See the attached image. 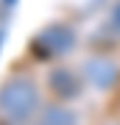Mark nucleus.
Masks as SVG:
<instances>
[{
	"mask_svg": "<svg viewBox=\"0 0 120 125\" xmlns=\"http://www.w3.org/2000/svg\"><path fill=\"white\" fill-rule=\"evenodd\" d=\"M42 111V92L34 78L11 75L0 83V117L6 122L25 125Z\"/></svg>",
	"mask_w": 120,
	"mask_h": 125,
	"instance_id": "nucleus-1",
	"label": "nucleus"
},
{
	"mask_svg": "<svg viewBox=\"0 0 120 125\" xmlns=\"http://www.w3.org/2000/svg\"><path fill=\"white\" fill-rule=\"evenodd\" d=\"M81 72H84V81H87L89 86H95V89H109V86L117 81L115 61H109V58H103V56L87 58L84 67H81Z\"/></svg>",
	"mask_w": 120,
	"mask_h": 125,
	"instance_id": "nucleus-2",
	"label": "nucleus"
},
{
	"mask_svg": "<svg viewBox=\"0 0 120 125\" xmlns=\"http://www.w3.org/2000/svg\"><path fill=\"white\" fill-rule=\"evenodd\" d=\"M39 42H45V47L50 50V56H64L67 50L76 45V33H73V28L53 25V28H45V33L39 36Z\"/></svg>",
	"mask_w": 120,
	"mask_h": 125,
	"instance_id": "nucleus-3",
	"label": "nucleus"
},
{
	"mask_svg": "<svg viewBox=\"0 0 120 125\" xmlns=\"http://www.w3.org/2000/svg\"><path fill=\"white\" fill-rule=\"evenodd\" d=\"M50 92L59 100H70L78 94V78L70 70H53L50 72Z\"/></svg>",
	"mask_w": 120,
	"mask_h": 125,
	"instance_id": "nucleus-4",
	"label": "nucleus"
},
{
	"mask_svg": "<svg viewBox=\"0 0 120 125\" xmlns=\"http://www.w3.org/2000/svg\"><path fill=\"white\" fill-rule=\"evenodd\" d=\"M36 125H76V114L67 106H62V103H53V106L42 108Z\"/></svg>",
	"mask_w": 120,
	"mask_h": 125,
	"instance_id": "nucleus-5",
	"label": "nucleus"
},
{
	"mask_svg": "<svg viewBox=\"0 0 120 125\" xmlns=\"http://www.w3.org/2000/svg\"><path fill=\"white\" fill-rule=\"evenodd\" d=\"M112 25H115V28H117V33H120V3L112 9Z\"/></svg>",
	"mask_w": 120,
	"mask_h": 125,
	"instance_id": "nucleus-6",
	"label": "nucleus"
}]
</instances>
